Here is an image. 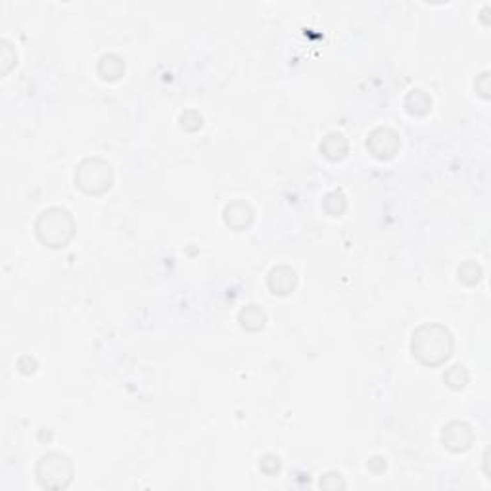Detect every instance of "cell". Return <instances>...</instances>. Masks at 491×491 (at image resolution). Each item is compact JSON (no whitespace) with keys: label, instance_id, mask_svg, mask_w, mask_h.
Wrapping results in <instances>:
<instances>
[{"label":"cell","instance_id":"cell-1","mask_svg":"<svg viewBox=\"0 0 491 491\" xmlns=\"http://www.w3.org/2000/svg\"><path fill=\"white\" fill-rule=\"evenodd\" d=\"M411 352L422 365L437 367L451 357L453 336L444 324L428 322L414 330Z\"/></svg>","mask_w":491,"mask_h":491},{"label":"cell","instance_id":"cell-2","mask_svg":"<svg viewBox=\"0 0 491 491\" xmlns=\"http://www.w3.org/2000/svg\"><path fill=\"white\" fill-rule=\"evenodd\" d=\"M37 238L48 248H66L75 234V221L63 207H48L35 222Z\"/></svg>","mask_w":491,"mask_h":491},{"label":"cell","instance_id":"cell-3","mask_svg":"<svg viewBox=\"0 0 491 491\" xmlns=\"http://www.w3.org/2000/svg\"><path fill=\"white\" fill-rule=\"evenodd\" d=\"M114 183L112 165L102 158H86L75 169V186L89 196H100Z\"/></svg>","mask_w":491,"mask_h":491},{"label":"cell","instance_id":"cell-4","mask_svg":"<svg viewBox=\"0 0 491 491\" xmlns=\"http://www.w3.org/2000/svg\"><path fill=\"white\" fill-rule=\"evenodd\" d=\"M35 476L46 490H66L73 480V462L68 455L56 451L46 453L38 459Z\"/></svg>","mask_w":491,"mask_h":491},{"label":"cell","instance_id":"cell-5","mask_svg":"<svg viewBox=\"0 0 491 491\" xmlns=\"http://www.w3.org/2000/svg\"><path fill=\"white\" fill-rule=\"evenodd\" d=\"M367 148L376 160H391L399 152V148H401V138L390 127H376L368 135Z\"/></svg>","mask_w":491,"mask_h":491},{"label":"cell","instance_id":"cell-6","mask_svg":"<svg viewBox=\"0 0 491 491\" xmlns=\"http://www.w3.org/2000/svg\"><path fill=\"white\" fill-rule=\"evenodd\" d=\"M472 441H474V432L464 422H449L441 432V444L453 453L467 451V449H470Z\"/></svg>","mask_w":491,"mask_h":491},{"label":"cell","instance_id":"cell-7","mask_svg":"<svg viewBox=\"0 0 491 491\" xmlns=\"http://www.w3.org/2000/svg\"><path fill=\"white\" fill-rule=\"evenodd\" d=\"M253 217H255V211L250 204H245L242 199H236V202H230L225 207L222 211V219H225V225L229 229L236 230V232H242V230L250 229L253 222Z\"/></svg>","mask_w":491,"mask_h":491},{"label":"cell","instance_id":"cell-8","mask_svg":"<svg viewBox=\"0 0 491 491\" xmlns=\"http://www.w3.org/2000/svg\"><path fill=\"white\" fill-rule=\"evenodd\" d=\"M296 284H298V275L288 265H276L267 275L269 290L276 296H288L290 292H294Z\"/></svg>","mask_w":491,"mask_h":491},{"label":"cell","instance_id":"cell-9","mask_svg":"<svg viewBox=\"0 0 491 491\" xmlns=\"http://www.w3.org/2000/svg\"><path fill=\"white\" fill-rule=\"evenodd\" d=\"M349 152V142L342 133H330L322 138L321 142V153L330 161L344 160Z\"/></svg>","mask_w":491,"mask_h":491},{"label":"cell","instance_id":"cell-10","mask_svg":"<svg viewBox=\"0 0 491 491\" xmlns=\"http://www.w3.org/2000/svg\"><path fill=\"white\" fill-rule=\"evenodd\" d=\"M238 321L248 332H261L267 324V313L259 305H245L238 315Z\"/></svg>","mask_w":491,"mask_h":491},{"label":"cell","instance_id":"cell-11","mask_svg":"<svg viewBox=\"0 0 491 491\" xmlns=\"http://www.w3.org/2000/svg\"><path fill=\"white\" fill-rule=\"evenodd\" d=\"M98 75L104 81H117L125 73V61L117 54H104L98 60Z\"/></svg>","mask_w":491,"mask_h":491},{"label":"cell","instance_id":"cell-12","mask_svg":"<svg viewBox=\"0 0 491 491\" xmlns=\"http://www.w3.org/2000/svg\"><path fill=\"white\" fill-rule=\"evenodd\" d=\"M405 109L414 117H422L432 109V96L422 89H414L405 96Z\"/></svg>","mask_w":491,"mask_h":491},{"label":"cell","instance_id":"cell-13","mask_svg":"<svg viewBox=\"0 0 491 491\" xmlns=\"http://www.w3.org/2000/svg\"><path fill=\"white\" fill-rule=\"evenodd\" d=\"M470 380V375H468V368L464 365H453L445 370L444 375V382L451 388V390H462L464 386Z\"/></svg>","mask_w":491,"mask_h":491},{"label":"cell","instance_id":"cell-14","mask_svg":"<svg viewBox=\"0 0 491 491\" xmlns=\"http://www.w3.org/2000/svg\"><path fill=\"white\" fill-rule=\"evenodd\" d=\"M322 207H324V211H326L328 215H332V217H338V215L344 213L345 207H347V199H345L344 192L342 190L328 192V194L324 196V199H322Z\"/></svg>","mask_w":491,"mask_h":491},{"label":"cell","instance_id":"cell-15","mask_svg":"<svg viewBox=\"0 0 491 491\" xmlns=\"http://www.w3.org/2000/svg\"><path fill=\"white\" fill-rule=\"evenodd\" d=\"M480 278H482V269H480V265H476L474 261H464L459 267L460 282L474 286V284L480 282Z\"/></svg>","mask_w":491,"mask_h":491},{"label":"cell","instance_id":"cell-16","mask_svg":"<svg viewBox=\"0 0 491 491\" xmlns=\"http://www.w3.org/2000/svg\"><path fill=\"white\" fill-rule=\"evenodd\" d=\"M181 129L188 130V133H196L204 127V117L196 112V109H186L184 114H181Z\"/></svg>","mask_w":491,"mask_h":491},{"label":"cell","instance_id":"cell-17","mask_svg":"<svg viewBox=\"0 0 491 491\" xmlns=\"http://www.w3.org/2000/svg\"><path fill=\"white\" fill-rule=\"evenodd\" d=\"M259 468L263 474L276 476L280 472V468H282V460L275 453H265L259 459Z\"/></svg>","mask_w":491,"mask_h":491},{"label":"cell","instance_id":"cell-18","mask_svg":"<svg viewBox=\"0 0 491 491\" xmlns=\"http://www.w3.org/2000/svg\"><path fill=\"white\" fill-rule=\"evenodd\" d=\"M0 63H2V75H6L10 69L15 66V52L12 50V46L8 40H2V48H0Z\"/></svg>","mask_w":491,"mask_h":491},{"label":"cell","instance_id":"cell-19","mask_svg":"<svg viewBox=\"0 0 491 491\" xmlns=\"http://www.w3.org/2000/svg\"><path fill=\"white\" fill-rule=\"evenodd\" d=\"M321 488H324V490H342V488H345V482L340 472H328V474L322 476Z\"/></svg>","mask_w":491,"mask_h":491},{"label":"cell","instance_id":"cell-20","mask_svg":"<svg viewBox=\"0 0 491 491\" xmlns=\"http://www.w3.org/2000/svg\"><path fill=\"white\" fill-rule=\"evenodd\" d=\"M474 89H476V92L480 94V96H483V98H490V73H488V71H485V73H482V75L476 79Z\"/></svg>","mask_w":491,"mask_h":491},{"label":"cell","instance_id":"cell-21","mask_svg":"<svg viewBox=\"0 0 491 491\" xmlns=\"http://www.w3.org/2000/svg\"><path fill=\"white\" fill-rule=\"evenodd\" d=\"M368 468H370V472L380 474V472H384V470H386V460H384L382 457H375V459L368 460Z\"/></svg>","mask_w":491,"mask_h":491}]
</instances>
